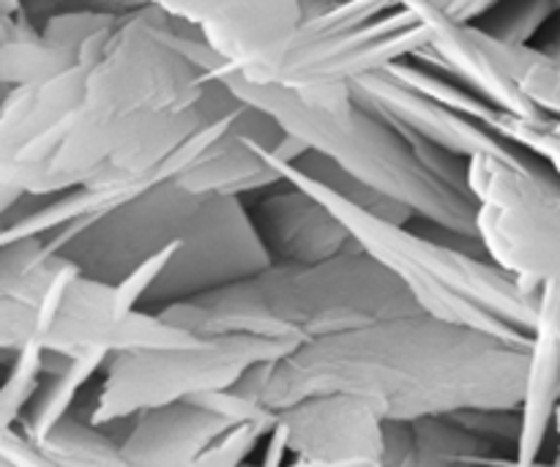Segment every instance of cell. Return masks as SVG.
<instances>
[{
  "instance_id": "6da1fadb",
  "label": "cell",
  "mask_w": 560,
  "mask_h": 467,
  "mask_svg": "<svg viewBox=\"0 0 560 467\" xmlns=\"http://www.w3.org/2000/svg\"><path fill=\"white\" fill-rule=\"evenodd\" d=\"M528 345L413 312L345 328L257 364L235 392L266 410L317 394H350L386 421L454 416L463 410H520Z\"/></svg>"
},
{
  "instance_id": "7a4b0ae2",
  "label": "cell",
  "mask_w": 560,
  "mask_h": 467,
  "mask_svg": "<svg viewBox=\"0 0 560 467\" xmlns=\"http://www.w3.org/2000/svg\"><path fill=\"white\" fill-rule=\"evenodd\" d=\"M213 74L241 102L266 113L284 135L304 142L312 153L326 156L345 175L399 202L413 217L479 244L468 164L457 162L454 153L408 135L359 102L342 113H326L306 107L299 96L279 85H252L230 71L228 63Z\"/></svg>"
},
{
  "instance_id": "3957f363",
  "label": "cell",
  "mask_w": 560,
  "mask_h": 467,
  "mask_svg": "<svg viewBox=\"0 0 560 467\" xmlns=\"http://www.w3.org/2000/svg\"><path fill=\"white\" fill-rule=\"evenodd\" d=\"M156 312L197 339L255 334L301 348L345 328L421 310L388 268L355 246L320 262H271L241 282Z\"/></svg>"
},
{
  "instance_id": "277c9868",
  "label": "cell",
  "mask_w": 560,
  "mask_h": 467,
  "mask_svg": "<svg viewBox=\"0 0 560 467\" xmlns=\"http://www.w3.org/2000/svg\"><path fill=\"white\" fill-rule=\"evenodd\" d=\"M268 148L271 145H260V151L279 178L326 202L342 219L355 244L399 279L424 315L476 328L514 345L530 342L541 288L506 273L485 252L438 244L408 230V224L366 211L320 178L304 173L295 162L271 156Z\"/></svg>"
},
{
  "instance_id": "5b68a950",
  "label": "cell",
  "mask_w": 560,
  "mask_h": 467,
  "mask_svg": "<svg viewBox=\"0 0 560 467\" xmlns=\"http://www.w3.org/2000/svg\"><path fill=\"white\" fill-rule=\"evenodd\" d=\"M479 246L523 282H560V175L530 153H479L468 162Z\"/></svg>"
},
{
  "instance_id": "8992f818",
  "label": "cell",
  "mask_w": 560,
  "mask_h": 467,
  "mask_svg": "<svg viewBox=\"0 0 560 467\" xmlns=\"http://www.w3.org/2000/svg\"><path fill=\"white\" fill-rule=\"evenodd\" d=\"M295 345L255 334H219L189 348L120 350L102 370L88 421L107 430L159 405L233 388L252 366L284 359Z\"/></svg>"
},
{
  "instance_id": "52a82bcc",
  "label": "cell",
  "mask_w": 560,
  "mask_h": 467,
  "mask_svg": "<svg viewBox=\"0 0 560 467\" xmlns=\"http://www.w3.org/2000/svg\"><path fill=\"white\" fill-rule=\"evenodd\" d=\"M427 47L430 31L405 5L348 31H310L301 25L271 85L290 91L306 107L342 113L355 102L350 91L355 80L419 58Z\"/></svg>"
},
{
  "instance_id": "ba28073f",
  "label": "cell",
  "mask_w": 560,
  "mask_h": 467,
  "mask_svg": "<svg viewBox=\"0 0 560 467\" xmlns=\"http://www.w3.org/2000/svg\"><path fill=\"white\" fill-rule=\"evenodd\" d=\"M208 200L211 197L197 195L178 178H170L98 217L55 230L44 244L88 277L120 284L142 262L175 244Z\"/></svg>"
},
{
  "instance_id": "9c48e42d",
  "label": "cell",
  "mask_w": 560,
  "mask_h": 467,
  "mask_svg": "<svg viewBox=\"0 0 560 467\" xmlns=\"http://www.w3.org/2000/svg\"><path fill=\"white\" fill-rule=\"evenodd\" d=\"M271 262L244 197H211L175 241L173 255L148 288L142 306L156 312L197 299L241 282Z\"/></svg>"
},
{
  "instance_id": "30bf717a",
  "label": "cell",
  "mask_w": 560,
  "mask_h": 467,
  "mask_svg": "<svg viewBox=\"0 0 560 467\" xmlns=\"http://www.w3.org/2000/svg\"><path fill=\"white\" fill-rule=\"evenodd\" d=\"M184 22L252 85H271L315 0H142Z\"/></svg>"
},
{
  "instance_id": "8fae6325",
  "label": "cell",
  "mask_w": 560,
  "mask_h": 467,
  "mask_svg": "<svg viewBox=\"0 0 560 467\" xmlns=\"http://www.w3.org/2000/svg\"><path fill=\"white\" fill-rule=\"evenodd\" d=\"M399 5L430 31V47L421 49L416 60L435 66V71H448L457 77L459 85L470 87L506 113L523 118L545 113L520 87V77L539 58L541 49L530 44H509L481 25L454 20L441 0H399Z\"/></svg>"
},
{
  "instance_id": "7c38bea8",
  "label": "cell",
  "mask_w": 560,
  "mask_h": 467,
  "mask_svg": "<svg viewBox=\"0 0 560 467\" xmlns=\"http://www.w3.org/2000/svg\"><path fill=\"white\" fill-rule=\"evenodd\" d=\"M277 413L268 435L266 463L326 467H383V419L381 410L350 394H317L288 405Z\"/></svg>"
},
{
  "instance_id": "4fadbf2b",
  "label": "cell",
  "mask_w": 560,
  "mask_h": 467,
  "mask_svg": "<svg viewBox=\"0 0 560 467\" xmlns=\"http://www.w3.org/2000/svg\"><path fill=\"white\" fill-rule=\"evenodd\" d=\"M350 91H353L355 102L364 104L366 109L383 115L408 135L419 137V140L430 142L441 151L454 153L463 162H468L470 156H479V153H495V156H520V153H525L523 148L501 140L481 124L465 118L457 109L405 85L388 69L361 77L350 85Z\"/></svg>"
},
{
  "instance_id": "5bb4252c",
  "label": "cell",
  "mask_w": 560,
  "mask_h": 467,
  "mask_svg": "<svg viewBox=\"0 0 560 467\" xmlns=\"http://www.w3.org/2000/svg\"><path fill=\"white\" fill-rule=\"evenodd\" d=\"M129 432L120 437L124 465L189 467L224 435L238 419L224 413L208 394L180 402L159 405L131 416Z\"/></svg>"
},
{
  "instance_id": "9a60e30c",
  "label": "cell",
  "mask_w": 560,
  "mask_h": 467,
  "mask_svg": "<svg viewBox=\"0 0 560 467\" xmlns=\"http://www.w3.org/2000/svg\"><path fill=\"white\" fill-rule=\"evenodd\" d=\"M282 184L284 189L252 208L255 227L273 262H320L359 246L326 202L290 180Z\"/></svg>"
},
{
  "instance_id": "2e32d148",
  "label": "cell",
  "mask_w": 560,
  "mask_h": 467,
  "mask_svg": "<svg viewBox=\"0 0 560 467\" xmlns=\"http://www.w3.org/2000/svg\"><path fill=\"white\" fill-rule=\"evenodd\" d=\"M560 408V282H547L539 290L534 331L528 342V370L523 394V432H520L514 463H539Z\"/></svg>"
},
{
  "instance_id": "e0dca14e",
  "label": "cell",
  "mask_w": 560,
  "mask_h": 467,
  "mask_svg": "<svg viewBox=\"0 0 560 467\" xmlns=\"http://www.w3.org/2000/svg\"><path fill=\"white\" fill-rule=\"evenodd\" d=\"M109 355L113 353L74 355V359L66 361L60 370L44 375L42 386L33 394L31 405H27L25 413H22L20 419V430L25 432L36 446L38 441H44V437L49 435V430H55V427L71 413L80 392L93 381V377L102 375Z\"/></svg>"
},
{
  "instance_id": "ac0fdd59",
  "label": "cell",
  "mask_w": 560,
  "mask_h": 467,
  "mask_svg": "<svg viewBox=\"0 0 560 467\" xmlns=\"http://www.w3.org/2000/svg\"><path fill=\"white\" fill-rule=\"evenodd\" d=\"M413 430V459L410 467H443V465H485L501 463L492 441L470 432L454 416H430L410 421Z\"/></svg>"
},
{
  "instance_id": "d6986e66",
  "label": "cell",
  "mask_w": 560,
  "mask_h": 467,
  "mask_svg": "<svg viewBox=\"0 0 560 467\" xmlns=\"http://www.w3.org/2000/svg\"><path fill=\"white\" fill-rule=\"evenodd\" d=\"M38 452L47 465H77V467H113L124 465L120 443L96 427L93 421H80L66 416L44 441H38Z\"/></svg>"
},
{
  "instance_id": "ffe728a7",
  "label": "cell",
  "mask_w": 560,
  "mask_h": 467,
  "mask_svg": "<svg viewBox=\"0 0 560 467\" xmlns=\"http://www.w3.org/2000/svg\"><path fill=\"white\" fill-rule=\"evenodd\" d=\"M560 14L558 0H509L492 11L481 27L509 44H530L541 25Z\"/></svg>"
},
{
  "instance_id": "44dd1931",
  "label": "cell",
  "mask_w": 560,
  "mask_h": 467,
  "mask_svg": "<svg viewBox=\"0 0 560 467\" xmlns=\"http://www.w3.org/2000/svg\"><path fill=\"white\" fill-rule=\"evenodd\" d=\"M31 345L42 348V315L27 301L0 293V366H9Z\"/></svg>"
},
{
  "instance_id": "7402d4cb",
  "label": "cell",
  "mask_w": 560,
  "mask_h": 467,
  "mask_svg": "<svg viewBox=\"0 0 560 467\" xmlns=\"http://www.w3.org/2000/svg\"><path fill=\"white\" fill-rule=\"evenodd\" d=\"M273 424H277V413L260 416V419H249V421H238V424L230 427L211 448L200 457L197 465H211V467H222V465H238L260 446V441H266L271 435Z\"/></svg>"
},
{
  "instance_id": "603a6c76",
  "label": "cell",
  "mask_w": 560,
  "mask_h": 467,
  "mask_svg": "<svg viewBox=\"0 0 560 467\" xmlns=\"http://www.w3.org/2000/svg\"><path fill=\"white\" fill-rule=\"evenodd\" d=\"M520 87L536 107L560 118V55L541 49L539 58L520 77Z\"/></svg>"
},
{
  "instance_id": "cb8c5ba5",
  "label": "cell",
  "mask_w": 560,
  "mask_h": 467,
  "mask_svg": "<svg viewBox=\"0 0 560 467\" xmlns=\"http://www.w3.org/2000/svg\"><path fill=\"white\" fill-rule=\"evenodd\" d=\"M454 419L495 446L517 448L520 432H523L520 410H463V413H454Z\"/></svg>"
},
{
  "instance_id": "d4e9b609",
  "label": "cell",
  "mask_w": 560,
  "mask_h": 467,
  "mask_svg": "<svg viewBox=\"0 0 560 467\" xmlns=\"http://www.w3.org/2000/svg\"><path fill=\"white\" fill-rule=\"evenodd\" d=\"M0 465H47V459L25 432L0 424Z\"/></svg>"
},
{
  "instance_id": "484cf974",
  "label": "cell",
  "mask_w": 560,
  "mask_h": 467,
  "mask_svg": "<svg viewBox=\"0 0 560 467\" xmlns=\"http://www.w3.org/2000/svg\"><path fill=\"white\" fill-rule=\"evenodd\" d=\"M509 0H441L446 14H452L459 22H479L487 20L495 9H501Z\"/></svg>"
},
{
  "instance_id": "4316f807",
  "label": "cell",
  "mask_w": 560,
  "mask_h": 467,
  "mask_svg": "<svg viewBox=\"0 0 560 467\" xmlns=\"http://www.w3.org/2000/svg\"><path fill=\"white\" fill-rule=\"evenodd\" d=\"M20 200H25V197H22L20 191L5 189V186H0V219H3L5 213H9L11 208H14Z\"/></svg>"
},
{
  "instance_id": "83f0119b",
  "label": "cell",
  "mask_w": 560,
  "mask_h": 467,
  "mask_svg": "<svg viewBox=\"0 0 560 467\" xmlns=\"http://www.w3.org/2000/svg\"><path fill=\"white\" fill-rule=\"evenodd\" d=\"M16 22H20V14H5V11H0V44L9 42L11 33L16 31Z\"/></svg>"
},
{
  "instance_id": "f1b7e54d",
  "label": "cell",
  "mask_w": 560,
  "mask_h": 467,
  "mask_svg": "<svg viewBox=\"0 0 560 467\" xmlns=\"http://www.w3.org/2000/svg\"><path fill=\"white\" fill-rule=\"evenodd\" d=\"M22 3L25 0H0V11H5V14H22Z\"/></svg>"
},
{
  "instance_id": "f546056e",
  "label": "cell",
  "mask_w": 560,
  "mask_h": 467,
  "mask_svg": "<svg viewBox=\"0 0 560 467\" xmlns=\"http://www.w3.org/2000/svg\"><path fill=\"white\" fill-rule=\"evenodd\" d=\"M552 430H556V435H558V463H560V408L556 413V424H552Z\"/></svg>"
}]
</instances>
